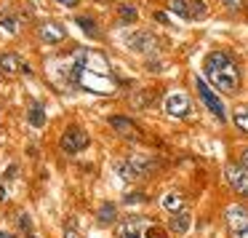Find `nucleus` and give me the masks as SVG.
Listing matches in <instances>:
<instances>
[{
    "label": "nucleus",
    "instance_id": "obj_1",
    "mask_svg": "<svg viewBox=\"0 0 248 238\" xmlns=\"http://www.w3.org/2000/svg\"><path fill=\"white\" fill-rule=\"evenodd\" d=\"M203 70H205V78L224 94H235L237 86H240V67L224 51H214V54L205 56Z\"/></svg>",
    "mask_w": 248,
    "mask_h": 238
},
{
    "label": "nucleus",
    "instance_id": "obj_2",
    "mask_svg": "<svg viewBox=\"0 0 248 238\" xmlns=\"http://www.w3.org/2000/svg\"><path fill=\"white\" fill-rule=\"evenodd\" d=\"M195 88H198V97L203 99L205 107H208L211 113H214L216 118H219V123H224V120H227V110H224V104H221V99L216 97L214 91H211L208 83H205L203 78H195Z\"/></svg>",
    "mask_w": 248,
    "mask_h": 238
},
{
    "label": "nucleus",
    "instance_id": "obj_3",
    "mask_svg": "<svg viewBox=\"0 0 248 238\" xmlns=\"http://www.w3.org/2000/svg\"><path fill=\"white\" fill-rule=\"evenodd\" d=\"M227 225L232 238H248V209L246 206H230L227 209Z\"/></svg>",
    "mask_w": 248,
    "mask_h": 238
},
{
    "label": "nucleus",
    "instance_id": "obj_4",
    "mask_svg": "<svg viewBox=\"0 0 248 238\" xmlns=\"http://www.w3.org/2000/svg\"><path fill=\"white\" fill-rule=\"evenodd\" d=\"M224 177H227V182H230V187L235 190L237 195H243V198H248V171L240 166V163H227V169H224Z\"/></svg>",
    "mask_w": 248,
    "mask_h": 238
},
{
    "label": "nucleus",
    "instance_id": "obj_5",
    "mask_svg": "<svg viewBox=\"0 0 248 238\" xmlns=\"http://www.w3.org/2000/svg\"><path fill=\"white\" fill-rule=\"evenodd\" d=\"M88 147V134L78 126H70V129L62 134V150L64 153H80Z\"/></svg>",
    "mask_w": 248,
    "mask_h": 238
},
{
    "label": "nucleus",
    "instance_id": "obj_6",
    "mask_svg": "<svg viewBox=\"0 0 248 238\" xmlns=\"http://www.w3.org/2000/svg\"><path fill=\"white\" fill-rule=\"evenodd\" d=\"M189 107H192V104H189L187 94H182V91L168 94V99H166V113L168 115H173V118H187Z\"/></svg>",
    "mask_w": 248,
    "mask_h": 238
},
{
    "label": "nucleus",
    "instance_id": "obj_7",
    "mask_svg": "<svg viewBox=\"0 0 248 238\" xmlns=\"http://www.w3.org/2000/svg\"><path fill=\"white\" fill-rule=\"evenodd\" d=\"M125 46L139 51V54H152V51L157 49V40L152 33H134L131 38H125Z\"/></svg>",
    "mask_w": 248,
    "mask_h": 238
},
{
    "label": "nucleus",
    "instance_id": "obj_8",
    "mask_svg": "<svg viewBox=\"0 0 248 238\" xmlns=\"http://www.w3.org/2000/svg\"><path fill=\"white\" fill-rule=\"evenodd\" d=\"M109 126H112L118 134L128 136V139H141V131L136 129V126L131 123L128 118H123V115H112V118H109Z\"/></svg>",
    "mask_w": 248,
    "mask_h": 238
},
{
    "label": "nucleus",
    "instance_id": "obj_9",
    "mask_svg": "<svg viewBox=\"0 0 248 238\" xmlns=\"http://www.w3.org/2000/svg\"><path fill=\"white\" fill-rule=\"evenodd\" d=\"M160 206H163V209H166L171 217H176V214H182V211H187V209H184V206H187V204H184V195L176 193V190H171V193L163 195Z\"/></svg>",
    "mask_w": 248,
    "mask_h": 238
},
{
    "label": "nucleus",
    "instance_id": "obj_10",
    "mask_svg": "<svg viewBox=\"0 0 248 238\" xmlns=\"http://www.w3.org/2000/svg\"><path fill=\"white\" fill-rule=\"evenodd\" d=\"M64 27H59V24H54V22H46V24H40V30H38V38L43 40V43H59V40H64Z\"/></svg>",
    "mask_w": 248,
    "mask_h": 238
},
{
    "label": "nucleus",
    "instance_id": "obj_11",
    "mask_svg": "<svg viewBox=\"0 0 248 238\" xmlns=\"http://www.w3.org/2000/svg\"><path fill=\"white\" fill-rule=\"evenodd\" d=\"M189 227H192V217H189V211H182V214L171 217V230L176 233V236H184Z\"/></svg>",
    "mask_w": 248,
    "mask_h": 238
},
{
    "label": "nucleus",
    "instance_id": "obj_12",
    "mask_svg": "<svg viewBox=\"0 0 248 238\" xmlns=\"http://www.w3.org/2000/svg\"><path fill=\"white\" fill-rule=\"evenodd\" d=\"M0 70L6 72V75H14V72L22 70V62H19L16 54H3L0 56Z\"/></svg>",
    "mask_w": 248,
    "mask_h": 238
},
{
    "label": "nucleus",
    "instance_id": "obj_13",
    "mask_svg": "<svg viewBox=\"0 0 248 238\" xmlns=\"http://www.w3.org/2000/svg\"><path fill=\"white\" fill-rule=\"evenodd\" d=\"M96 220L102 222V225H109V222L118 220V209H115V204H102V206H99Z\"/></svg>",
    "mask_w": 248,
    "mask_h": 238
},
{
    "label": "nucleus",
    "instance_id": "obj_14",
    "mask_svg": "<svg viewBox=\"0 0 248 238\" xmlns=\"http://www.w3.org/2000/svg\"><path fill=\"white\" fill-rule=\"evenodd\" d=\"M115 171H118L120 177L125 179V182H134V179L139 177V171L134 169V163H125V161H118V163H115Z\"/></svg>",
    "mask_w": 248,
    "mask_h": 238
},
{
    "label": "nucleus",
    "instance_id": "obj_15",
    "mask_svg": "<svg viewBox=\"0 0 248 238\" xmlns=\"http://www.w3.org/2000/svg\"><path fill=\"white\" fill-rule=\"evenodd\" d=\"M27 118H30V123H32L35 129H40V126L46 123V110H43V104H38V102H35L32 107H30Z\"/></svg>",
    "mask_w": 248,
    "mask_h": 238
},
{
    "label": "nucleus",
    "instance_id": "obj_16",
    "mask_svg": "<svg viewBox=\"0 0 248 238\" xmlns=\"http://www.w3.org/2000/svg\"><path fill=\"white\" fill-rule=\"evenodd\" d=\"M205 17H208V6H205L203 0H189V19L203 22Z\"/></svg>",
    "mask_w": 248,
    "mask_h": 238
},
{
    "label": "nucleus",
    "instance_id": "obj_17",
    "mask_svg": "<svg viewBox=\"0 0 248 238\" xmlns=\"http://www.w3.org/2000/svg\"><path fill=\"white\" fill-rule=\"evenodd\" d=\"M173 14H179L182 19H189V0H168Z\"/></svg>",
    "mask_w": 248,
    "mask_h": 238
},
{
    "label": "nucleus",
    "instance_id": "obj_18",
    "mask_svg": "<svg viewBox=\"0 0 248 238\" xmlns=\"http://www.w3.org/2000/svg\"><path fill=\"white\" fill-rule=\"evenodd\" d=\"M232 120H235L237 129L248 134V107H237V110H235V115H232Z\"/></svg>",
    "mask_w": 248,
    "mask_h": 238
},
{
    "label": "nucleus",
    "instance_id": "obj_19",
    "mask_svg": "<svg viewBox=\"0 0 248 238\" xmlns=\"http://www.w3.org/2000/svg\"><path fill=\"white\" fill-rule=\"evenodd\" d=\"M78 27L80 30H86L91 38H99V27H96V22L93 19H88V17H78Z\"/></svg>",
    "mask_w": 248,
    "mask_h": 238
},
{
    "label": "nucleus",
    "instance_id": "obj_20",
    "mask_svg": "<svg viewBox=\"0 0 248 238\" xmlns=\"http://www.w3.org/2000/svg\"><path fill=\"white\" fill-rule=\"evenodd\" d=\"M0 27L14 35L19 30V22H16V17H14V14H3V17H0Z\"/></svg>",
    "mask_w": 248,
    "mask_h": 238
},
{
    "label": "nucleus",
    "instance_id": "obj_21",
    "mask_svg": "<svg viewBox=\"0 0 248 238\" xmlns=\"http://www.w3.org/2000/svg\"><path fill=\"white\" fill-rule=\"evenodd\" d=\"M118 238H139V230L134 227V222H123L118 227Z\"/></svg>",
    "mask_w": 248,
    "mask_h": 238
},
{
    "label": "nucleus",
    "instance_id": "obj_22",
    "mask_svg": "<svg viewBox=\"0 0 248 238\" xmlns=\"http://www.w3.org/2000/svg\"><path fill=\"white\" fill-rule=\"evenodd\" d=\"M118 14H120V19H123V22H136V19H139V11H136L134 6H120Z\"/></svg>",
    "mask_w": 248,
    "mask_h": 238
},
{
    "label": "nucleus",
    "instance_id": "obj_23",
    "mask_svg": "<svg viewBox=\"0 0 248 238\" xmlns=\"http://www.w3.org/2000/svg\"><path fill=\"white\" fill-rule=\"evenodd\" d=\"M230 11H240V6H243V0H221Z\"/></svg>",
    "mask_w": 248,
    "mask_h": 238
},
{
    "label": "nucleus",
    "instance_id": "obj_24",
    "mask_svg": "<svg viewBox=\"0 0 248 238\" xmlns=\"http://www.w3.org/2000/svg\"><path fill=\"white\" fill-rule=\"evenodd\" d=\"M144 201V195H139V193H131V195H125V204H141Z\"/></svg>",
    "mask_w": 248,
    "mask_h": 238
},
{
    "label": "nucleus",
    "instance_id": "obj_25",
    "mask_svg": "<svg viewBox=\"0 0 248 238\" xmlns=\"http://www.w3.org/2000/svg\"><path fill=\"white\" fill-rule=\"evenodd\" d=\"M56 3H59V6H67V8H75L80 0H56Z\"/></svg>",
    "mask_w": 248,
    "mask_h": 238
},
{
    "label": "nucleus",
    "instance_id": "obj_26",
    "mask_svg": "<svg viewBox=\"0 0 248 238\" xmlns=\"http://www.w3.org/2000/svg\"><path fill=\"white\" fill-rule=\"evenodd\" d=\"M155 19H157V22H160V24H168V17H166V14H163V11H155Z\"/></svg>",
    "mask_w": 248,
    "mask_h": 238
},
{
    "label": "nucleus",
    "instance_id": "obj_27",
    "mask_svg": "<svg viewBox=\"0 0 248 238\" xmlns=\"http://www.w3.org/2000/svg\"><path fill=\"white\" fill-rule=\"evenodd\" d=\"M240 166L248 171V150H243V155H240Z\"/></svg>",
    "mask_w": 248,
    "mask_h": 238
},
{
    "label": "nucleus",
    "instance_id": "obj_28",
    "mask_svg": "<svg viewBox=\"0 0 248 238\" xmlns=\"http://www.w3.org/2000/svg\"><path fill=\"white\" fill-rule=\"evenodd\" d=\"M0 238H11V236H8V233H0Z\"/></svg>",
    "mask_w": 248,
    "mask_h": 238
},
{
    "label": "nucleus",
    "instance_id": "obj_29",
    "mask_svg": "<svg viewBox=\"0 0 248 238\" xmlns=\"http://www.w3.org/2000/svg\"><path fill=\"white\" fill-rule=\"evenodd\" d=\"M67 238H78V236H75V233H67Z\"/></svg>",
    "mask_w": 248,
    "mask_h": 238
},
{
    "label": "nucleus",
    "instance_id": "obj_30",
    "mask_svg": "<svg viewBox=\"0 0 248 238\" xmlns=\"http://www.w3.org/2000/svg\"><path fill=\"white\" fill-rule=\"evenodd\" d=\"M30 238H35V236H30Z\"/></svg>",
    "mask_w": 248,
    "mask_h": 238
}]
</instances>
